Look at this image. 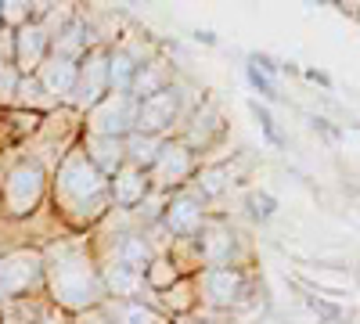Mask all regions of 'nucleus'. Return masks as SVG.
Returning a JSON list of instances; mask_svg holds the SVG:
<instances>
[{"instance_id":"27","label":"nucleus","mask_w":360,"mask_h":324,"mask_svg":"<svg viewBox=\"0 0 360 324\" xmlns=\"http://www.w3.org/2000/svg\"><path fill=\"white\" fill-rule=\"evenodd\" d=\"M0 62H15V29H0Z\"/></svg>"},{"instance_id":"16","label":"nucleus","mask_w":360,"mask_h":324,"mask_svg":"<svg viewBox=\"0 0 360 324\" xmlns=\"http://www.w3.org/2000/svg\"><path fill=\"white\" fill-rule=\"evenodd\" d=\"M176 79H180V76H176V65L169 62V58L155 54V58H148V62L134 72L130 98H134V101H148V98H155V94L169 91Z\"/></svg>"},{"instance_id":"22","label":"nucleus","mask_w":360,"mask_h":324,"mask_svg":"<svg viewBox=\"0 0 360 324\" xmlns=\"http://www.w3.org/2000/svg\"><path fill=\"white\" fill-rule=\"evenodd\" d=\"M11 108H22V112H40V115H47V112H54L58 105H54V101L44 94V86H40V79H37V76H22V79H18V86H15Z\"/></svg>"},{"instance_id":"15","label":"nucleus","mask_w":360,"mask_h":324,"mask_svg":"<svg viewBox=\"0 0 360 324\" xmlns=\"http://www.w3.org/2000/svg\"><path fill=\"white\" fill-rule=\"evenodd\" d=\"M108 195H112V209L119 213H134L137 205L152 195V181H148V173L137 169V166H123L112 181H108Z\"/></svg>"},{"instance_id":"18","label":"nucleus","mask_w":360,"mask_h":324,"mask_svg":"<svg viewBox=\"0 0 360 324\" xmlns=\"http://www.w3.org/2000/svg\"><path fill=\"white\" fill-rule=\"evenodd\" d=\"M148 303H152L166 320H176V317H188L198 310V288H195V278H180L173 288L166 292H148Z\"/></svg>"},{"instance_id":"10","label":"nucleus","mask_w":360,"mask_h":324,"mask_svg":"<svg viewBox=\"0 0 360 324\" xmlns=\"http://www.w3.org/2000/svg\"><path fill=\"white\" fill-rule=\"evenodd\" d=\"M137 127V101L130 94H105L83 115V134L94 137H119L127 141Z\"/></svg>"},{"instance_id":"23","label":"nucleus","mask_w":360,"mask_h":324,"mask_svg":"<svg viewBox=\"0 0 360 324\" xmlns=\"http://www.w3.org/2000/svg\"><path fill=\"white\" fill-rule=\"evenodd\" d=\"M159 152H162V137L137 134V130L127 137V162H130V166H137V169H144V173L155 166Z\"/></svg>"},{"instance_id":"7","label":"nucleus","mask_w":360,"mask_h":324,"mask_svg":"<svg viewBox=\"0 0 360 324\" xmlns=\"http://www.w3.org/2000/svg\"><path fill=\"white\" fill-rule=\"evenodd\" d=\"M195 249H198V259H202V271L205 267H245L249 263L242 234H238L234 223L220 213H213L205 220L202 234L195 238Z\"/></svg>"},{"instance_id":"1","label":"nucleus","mask_w":360,"mask_h":324,"mask_svg":"<svg viewBox=\"0 0 360 324\" xmlns=\"http://www.w3.org/2000/svg\"><path fill=\"white\" fill-rule=\"evenodd\" d=\"M44 296L69 317L101 310V259L90 234H62L51 245H44Z\"/></svg>"},{"instance_id":"19","label":"nucleus","mask_w":360,"mask_h":324,"mask_svg":"<svg viewBox=\"0 0 360 324\" xmlns=\"http://www.w3.org/2000/svg\"><path fill=\"white\" fill-rule=\"evenodd\" d=\"M101 285H105V299H148L144 274L119 267V263H101Z\"/></svg>"},{"instance_id":"11","label":"nucleus","mask_w":360,"mask_h":324,"mask_svg":"<svg viewBox=\"0 0 360 324\" xmlns=\"http://www.w3.org/2000/svg\"><path fill=\"white\" fill-rule=\"evenodd\" d=\"M105 94H112V91H108V47L101 44V47H90L79 58V79H76V91L65 108L86 115Z\"/></svg>"},{"instance_id":"4","label":"nucleus","mask_w":360,"mask_h":324,"mask_svg":"<svg viewBox=\"0 0 360 324\" xmlns=\"http://www.w3.org/2000/svg\"><path fill=\"white\" fill-rule=\"evenodd\" d=\"M44 296V249L11 245L0 252V306Z\"/></svg>"},{"instance_id":"14","label":"nucleus","mask_w":360,"mask_h":324,"mask_svg":"<svg viewBox=\"0 0 360 324\" xmlns=\"http://www.w3.org/2000/svg\"><path fill=\"white\" fill-rule=\"evenodd\" d=\"M37 79H40V86H44V94H47L58 108H62V105H69V98H72V91H76L79 62H72V58H62V54H51L47 62L40 65Z\"/></svg>"},{"instance_id":"21","label":"nucleus","mask_w":360,"mask_h":324,"mask_svg":"<svg viewBox=\"0 0 360 324\" xmlns=\"http://www.w3.org/2000/svg\"><path fill=\"white\" fill-rule=\"evenodd\" d=\"M231 184H234L231 162H202L198 173H195V181H191L188 188L198 191L205 202H217V198H224V195L231 191Z\"/></svg>"},{"instance_id":"31","label":"nucleus","mask_w":360,"mask_h":324,"mask_svg":"<svg viewBox=\"0 0 360 324\" xmlns=\"http://www.w3.org/2000/svg\"><path fill=\"white\" fill-rule=\"evenodd\" d=\"M0 324H4V306H0Z\"/></svg>"},{"instance_id":"2","label":"nucleus","mask_w":360,"mask_h":324,"mask_svg":"<svg viewBox=\"0 0 360 324\" xmlns=\"http://www.w3.org/2000/svg\"><path fill=\"white\" fill-rule=\"evenodd\" d=\"M47 205L65 234H94L105 223V216L112 213L108 176L90 166L79 144L72 152H65V159L51 169Z\"/></svg>"},{"instance_id":"12","label":"nucleus","mask_w":360,"mask_h":324,"mask_svg":"<svg viewBox=\"0 0 360 324\" xmlns=\"http://www.w3.org/2000/svg\"><path fill=\"white\" fill-rule=\"evenodd\" d=\"M224 115H220V108L213 105V101H198L195 108H191V115L184 119V127L176 130V141H184L188 148L202 159V152H209L213 144L224 137Z\"/></svg>"},{"instance_id":"8","label":"nucleus","mask_w":360,"mask_h":324,"mask_svg":"<svg viewBox=\"0 0 360 324\" xmlns=\"http://www.w3.org/2000/svg\"><path fill=\"white\" fill-rule=\"evenodd\" d=\"M209 216H213L209 202H205L198 191L184 188V191H173V195L166 198V209H162L159 227H162V234L169 238V245H173V242H195Z\"/></svg>"},{"instance_id":"30","label":"nucleus","mask_w":360,"mask_h":324,"mask_svg":"<svg viewBox=\"0 0 360 324\" xmlns=\"http://www.w3.org/2000/svg\"><path fill=\"white\" fill-rule=\"evenodd\" d=\"M69 320H72V317H69L65 310H58V306H51L47 317H44V324H69Z\"/></svg>"},{"instance_id":"3","label":"nucleus","mask_w":360,"mask_h":324,"mask_svg":"<svg viewBox=\"0 0 360 324\" xmlns=\"http://www.w3.org/2000/svg\"><path fill=\"white\" fill-rule=\"evenodd\" d=\"M47 198H51V169L29 152L11 155L4 173H0V220L29 223L47 209Z\"/></svg>"},{"instance_id":"26","label":"nucleus","mask_w":360,"mask_h":324,"mask_svg":"<svg viewBox=\"0 0 360 324\" xmlns=\"http://www.w3.org/2000/svg\"><path fill=\"white\" fill-rule=\"evenodd\" d=\"M18 79H22V72L15 69V62H0V108H11Z\"/></svg>"},{"instance_id":"5","label":"nucleus","mask_w":360,"mask_h":324,"mask_svg":"<svg viewBox=\"0 0 360 324\" xmlns=\"http://www.w3.org/2000/svg\"><path fill=\"white\" fill-rule=\"evenodd\" d=\"M202 98H188V86L184 83H173L169 91L148 98V101H137V134H152V137H176V130L184 127V119L191 115V108L198 105Z\"/></svg>"},{"instance_id":"20","label":"nucleus","mask_w":360,"mask_h":324,"mask_svg":"<svg viewBox=\"0 0 360 324\" xmlns=\"http://www.w3.org/2000/svg\"><path fill=\"white\" fill-rule=\"evenodd\" d=\"M101 317L105 324H169L148 299H105Z\"/></svg>"},{"instance_id":"29","label":"nucleus","mask_w":360,"mask_h":324,"mask_svg":"<svg viewBox=\"0 0 360 324\" xmlns=\"http://www.w3.org/2000/svg\"><path fill=\"white\" fill-rule=\"evenodd\" d=\"M69 324H105V317H101V310H90V313H79V317H72Z\"/></svg>"},{"instance_id":"28","label":"nucleus","mask_w":360,"mask_h":324,"mask_svg":"<svg viewBox=\"0 0 360 324\" xmlns=\"http://www.w3.org/2000/svg\"><path fill=\"white\" fill-rule=\"evenodd\" d=\"M169 324H220V320H217V317H209V313H202V310H195V313L176 317V320H169Z\"/></svg>"},{"instance_id":"25","label":"nucleus","mask_w":360,"mask_h":324,"mask_svg":"<svg viewBox=\"0 0 360 324\" xmlns=\"http://www.w3.org/2000/svg\"><path fill=\"white\" fill-rule=\"evenodd\" d=\"M0 15H4V29H22L33 22V4L29 0H0Z\"/></svg>"},{"instance_id":"32","label":"nucleus","mask_w":360,"mask_h":324,"mask_svg":"<svg viewBox=\"0 0 360 324\" xmlns=\"http://www.w3.org/2000/svg\"><path fill=\"white\" fill-rule=\"evenodd\" d=\"M0 29H4V15H0Z\"/></svg>"},{"instance_id":"24","label":"nucleus","mask_w":360,"mask_h":324,"mask_svg":"<svg viewBox=\"0 0 360 324\" xmlns=\"http://www.w3.org/2000/svg\"><path fill=\"white\" fill-rule=\"evenodd\" d=\"M180 278H184V274L176 271V263L169 259V252H159L152 263H148V271H144V285H148V292H152V296H155V292L173 288Z\"/></svg>"},{"instance_id":"6","label":"nucleus","mask_w":360,"mask_h":324,"mask_svg":"<svg viewBox=\"0 0 360 324\" xmlns=\"http://www.w3.org/2000/svg\"><path fill=\"white\" fill-rule=\"evenodd\" d=\"M83 137V115L72 112V108H54L44 115V123L37 130V137L25 144L22 152H29L33 159H40L47 169H54L58 162L65 159V152H72Z\"/></svg>"},{"instance_id":"17","label":"nucleus","mask_w":360,"mask_h":324,"mask_svg":"<svg viewBox=\"0 0 360 324\" xmlns=\"http://www.w3.org/2000/svg\"><path fill=\"white\" fill-rule=\"evenodd\" d=\"M79 148H83V155L90 159V166L101 169L108 181L127 166V141H119V137H94V134H83V137H79Z\"/></svg>"},{"instance_id":"9","label":"nucleus","mask_w":360,"mask_h":324,"mask_svg":"<svg viewBox=\"0 0 360 324\" xmlns=\"http://www.w3.org/2000/svg\"><path fill=\"white\" fill-rule=\"evenodd\" d=\"M202 159L188 148L184 141L176 137H166L162 141V152L155 159V166L148 169V181H152V191H162V195H173V191H184L195 173H198Z\"/></svg>"},{"instance_id":"13","label":"nucleus","mask_w":360,"mask_h":324,"mask_svg":"<svg viewBox=\"0 0 360 324\" xmlns=\"http://www.w3.org/2000/svg\"><path fill=\"white\" fill-rule=\"evenodd\" d=\"M47 58H51V33L37 18L15 29V69L22 76H37Z\"/></svg>"}]
</instances>
